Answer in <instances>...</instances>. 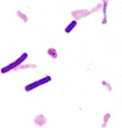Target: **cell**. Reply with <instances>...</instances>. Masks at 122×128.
Returning <instances> with one entry per match:
<instances>
[{
    "instance_id": "cell-1",
    "label": "cell",
    "mask_w": 122,
    "mask_h": 128,
    "mask_svg": "<svg viewBox=\"0 0 122 128\" xmlns=\"http://www.w3.org/2000/svg\"><path fill=\"white\" fill-rule=\"evenodd\" d=\"M27 57H28V54H27V53H23L20 56V57H19L18 59L15 60L14 62L10 63L8 66L3 67L2 69V70H1V72H2V74H4V73H6V72H8V71H10L11 70L14 69V68H16L17 66H18L19 65H20V64L22 62H24L25 60L27 58Z\"/></svg>"
},
{
    "instance_id": "cell-2",
    "label": "cell",
    "mask_w": 122,
    "mask_h": 128,
    "mask_svg": "<svg viewBox=\"0 0 122 128\" xmlns=\"http://www.w3.org/2000/svg\"><path fill=\"white\" fill-rule=\"evenodd\" d=\"M50 81H51V77H50V76H49V75H46V77L42 78L41 79L38 80V81H35V82H34L32 83L28 84L27 86H25V90L26 92H29V91L35 89V88H37L38 86L44 85V84L49 82Z\"/></svg>"
},
{
    "instance_id": "cell-3",
    "label": "cell",
    "mask_w": 122,
    "mask_h": 128,
    "mask_svg": "<svg viewBox=\"0 0 122 128\" xmlns=\"http://www.w3.org/2000/svg\"><path fill=\"white\" fill-rule=\"evenodd\" d=\"M76 25H77V21L73 20V21H72L71 22H70L69 25H68V26L65 28V31L66 32V33H70V32H71V30L73 29L74 27L76 26Z\"/></svg>"
}]
</instances>
